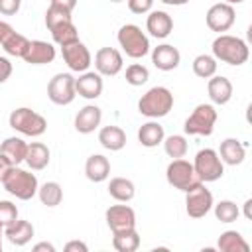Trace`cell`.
Here are the masks:
<instances>
[{"instance_id": "cell-13", "label": "cell", "mask_w": 252, "mask_h": 252, "mask_svg": "<svg viewBox=\"0 0 252 252\" xmlns=\"http://www.w3.org/2000/svg\"><path fill=\"white\" fill-rule=\"evenodd\" d=\"M207 20V26L209 30L217 32V33H222V32H228L236 20V12L232 8V4H226V2H219V4H213L205 16Z\"/></svg>"}, {"instance_id": "cell-20", "label": "cell", "mask_w": 252, "mask_h": 252, "mask_svg": "<svg viewBox=\"0 0 252 252\" xmlns=\"http://www.w3.org/2000/svg\"><path fill=\"white\" fill-rule=\"evenodd\" d=\"M207 93L213 104H226L232 98V83L222 75H213L207 83Z\"/></svg>"}, {"instance_id": "cell-1", "label": "cell", "mask_w": 252, "mask_h": 252, "mask_svg": "<svg viewBox=\"0 0 252 252\" xmlns=\"http://www.w3.org/2000/svg\"><path fill=\"white\" fill-rule=\"evenodd\" d=\"M45 26L51 32V37L57 45H69L79 41V32L71 20V12H65L61 8L49 6L45 10Z\"/></svg>"}, {"instance_id": "cell-32", "label": "cell", "mask_w": 252, "mask_h": 252, "mask_svg": "<svg viewBox=\"0 0 252 252\" xmlns=\"http://www.w3.org/2000/svg\"><path fill=\"white\" fill-rule=\"evenodd\" d=\"M37 197L45 207H57L63 199V189L57 181H47L41 187H37Z\"/></svg>"}, {"instance_id": "cell-2", "label": "cell", "mask_w": 252, "mask_h": 252, "mask_svg": "<svg viewBox=\"0 0 252 252\" xmlns=\"http://www.w3.org/2000/svg\"><path fill=\"white\" fill-rule=\"evenodd\" d=\"M213 57L217 61H222L226 65H242L248 61V43L236 35H228V33H220L219 37H215L213 45Z\"/></svg>"}, {"instance_id": "cell-27", "label": "cell", "mask_w": 252, "mask_h": 252, "mask_svg": "<svg viewBox=\"0 0 252 252\" xmlns=\"http://www.w3.org/2000/svg\"><path fill=\"white\" fill-rule=\"evenodd\" d=\"M163 138H165L163 126L159 122H154V120L142 124L140 130H138V142L146 148H156L158 144L163 142Z\"/></svg>"}, {"instance_id": "cell-39", "label": "cell", "mask_w": 252, "mask_h": 252, "mask_svg": "<svg viewBox=\"0 0 252 252\" xmlns=\"http://www.w3.org/2000/svg\"><path fill=\"white\" fill-rule=\"evenodd\" d=\"M154 0H128V8L132 14H148L152 12Z\"/></svg>"}, {"instance_id": "cell-9", "label": "cell", "mask_w": 252, "mask_h": 252, "mask_svg": "<svg viewBox=\"0 0 252 252\" xmlns=\"http://www.w3.org/2000/svg\"><path fill=\"white\" fill-rule=\"evenodd\" d=\"M193 167H195V173L199 175L201 183L217 181L224 173V163L219 158L217 150H213V148L199 150L197 156H195V159H193Z\"/></svg>"}, {"instance_id": "cell-26", "label": "cell", "mask_w": 252, "mask_h": 252, "mask_svg": "<svg viewBox=\"0 0 252 252\" xmlns=\"http://www.w3.org/2000/svg\"><path fill=\"white\" fill-rule=\"evenodd\" d=\"M98 142L110 152H118L126 146V132L120 126H104L98 132Z\"/></svg>"}, {"instance_id": "cell-45", "label": "cell", "mask_w": 252, "mask_h": 252, "mask_svg": "<svg viewBox=\"0 0 252 252\" xmlns=\"http://www.w3.org/2000/svg\"><path fill=\"white\" fill-rule=\"evenodd\" d=\"M12 30H14V28H12L8 22H2V20H0V43H2V41L8 37V33H10Z\"/></svg>"}, {"instance_id": "cell-40", "label": "cell", "mask_w": 252, "mask_h": 252, "mask_svg": "<svg viewBox=\"0 0 252 252\" xmlns=\"http://www.w3.org/2000/svg\"><path fill=\"white\" fill-rule=\"evenodd\" d=\"M22 8V0H0V14L4 16H14Z\"/></svg>"}, {"instance_id": "cell-31", "label": "cell", "mask_w": 252, "mask_h": 252, "mask_svg": "<svg viewBox=\"0 0 252 252\" xmlns=\"http://www.w3.org/2000/svg\"><path fill=\"white\" fill-rule=\"evenodd\" d=\"M2 45V49L8 53V55H12V57H24V53L28 51V45H30V39L26 37V35H22V33H18V32H10L8 33V37L0 43Z\"/></svg>"}, {"instance_id": "cell-48", "label": "cell", "mask_w": 252, "mask_h": 252, "mask_svg": "<svg viewBox=\"0 0 252 252\" xmlns=\"http://www.w3.org/2000/svg\"><path fill=\"white\" fill-rule=\"evenodd\" d=\"M250 205H252V199H246V203H244V215H246V219L252 217L250 215Z\"/></svg>"}, {"instance_id": "cell-23", "label": "cell", "mask_w": 252, "mask_h": 252, "mask_svg": "<svg viewBox=\"0 0 252 252\" xmlns=\"http://www.w3.org/2000/svg\"><path fill=\"white\" fill-rule=\"evenodd\" d=\"M217 154L222 159V163H226V165H238L246 158V148H244V144L240 140L226 138V140L220 142V148H219Z\"/></svg>"}, {"instance_id": "cell-50", "label": "cell", "mask_w": 252, "mask_h": 252, "mask_svg": "<svg viewBox=\"0 0 252 252\" xmlns=\"http://www.w3.org/2000/svg\"><path fill=\"white\" fill-rule=\"evenodd\" d=\"M2 236H4V226L0 224V250H2Z\"/></svg>"}, {"instance_id": "cell-16", "label": "cell", "mask_w": 252, "mask_h": 252, "mask_svg": "<svg viewBox=\"0 0 252 252\" xmlns=\"http://www.w3.org/2000/svg\"><path fill=\"white\" fill-rule=\"evenodd\" d=\"M75 93L87 100H94L102 93V75L94 71H85L75 79Z\"/></svg>"}, {"instance_id": "cell-18", "label": "cell", "mask_w": 252, "mask_h": 252, "mask_svg": "<svg viewBox=\"0 0 252 252\" xmlns=\"http://www.w3.org/2000/svg\"><path fill=\"white\" fill-rule=\"evenodd\" d=\"M179 61H181L179 49L169 43H161V45L154 47V51H152V63L159 71H173L179 67Z\"/></svg>"}, {"instance_id": "cell-21", "label": "cell", "mask_w": 252, "mask_h": 252, "mask_svg": "<svg viewBox=\"0 0 252 252\" xmlns=\"http://www.w3.org/2000/svg\"><path fill=\"white\" fill-rule=\"evenodd\" d=\"M146 30L150 32V35H154V37H158V39H163V37H167V35L171 33V30H173V20H171V16H169L167 12H163V10H154V12H150V16H148V20H146Z\"/></svg>"}, {"instance_id": "cell-44", "label": "cell", "mask_w": 252, "mask_h": 252, "mask_svg": "<svg viewBox=\"0 0 252 252\" xmlns=\"http://www.w3.org/2000/svg\"><path fill=\"white\" fill-rule=\"evenodd\" d=\"M12 167V163H10V159L0 152V183H2V179H4V175H6V171Z\"/></svg>"}, {"instance_id": "cell-10", "label": "cell", "mask_w": 252, "mask_h": 252, "mask_svg": "<svg viewBox=\"0 0 252 252\" xmlns=\"http://www.w3.org/2000/svg\"><path fill=\"white\" fill-rule=\"evenodd\" d=\"M47 96L53 104L65 106L71 104L77 96L75 93V77L71 73H57L47 83Z\"/></svg>"}, {"instance_id": "cell-46", "label": "cell", "mask_w": 252, "mask_h": 252, "mask_svg": "<svg viewBox=\"0 0 252 252\" xmlns=\"http://www.w3.org/2000/svg\"><path fill=\"white\" fill-rule=\"evenodd\" d=\"M41 250H45V252H55V246L49 244V242H39V244L33 246V252H41Z\"/></svg>"}, {"instance_id": "cell-8", "label": "cell", "mask_w": 252, "mask_h": 252, "mask_svg": "<svg viewBox=\"0 0 252 252\" xmlns=\"http://www.w3.org/2000/svg\"><path fill=\"white\" fill-rule=\"evenodd\" d=\"M217 122V110L213 104H197L195 110L187 116L183 130L189 136H211Z\"/></svg>"}, {"instance_id": "cell-19", "label": "cell", "mask_w": 252, "mask_h": 252, "mask_svg": "<svg viewBox=\"0 0 252 252\" xmlns=\"http://www.w3.org/2000/svg\"><path fill=\"white\" fill-rule=\"evenodd\" d=\"M100 120H102V110L96 104H87L75 116V130L79 134H91L100 126Z\"/></svg>"}, {"instance_id": "cell-35", "label": "cell", "mask_w": 252, "mask_h": 252, "mask_svg": "<svg viewBox=\"0 0 252 252\" xmlns=\"http://www.w3.org/2000/svg\"><path fill=\"white\" fill-rule=\"evenodd\" d=\"M187 148H189V146H187V140H185V136H181V134H171V136L163 138V150H165V154H167L171 159L185 158Z\"/></svg>"}, {"instance_id": "cell-6", "label": "cell", "mask_w": 252, "mask_h": 252, "mask_svg": "<svg viewBox=\"0 0 252 252\" xmlns=\"http://www.w3.org/2000/svg\"><path fill=\"white\" fill-rule=\"evenodd\" d=\"M116 37H118L122 51L132 59H140V57L148 55V51H150V39L142 32V28L136 24H124L118 30Z\"/></svg>"}, {"instance_id": "cell-5", "label": "cell", "mask_w": 252, "mask_h": 252, "mask_svg": "<svg viewBox=\"0 0 252 252\" xmlns=\"http://www.w3.org/2000/svg\"><path fill=\"white\" fill-rule=\"evenodd\" d=\"M8 124L12 130H16L24 136H32V138H37L47 130V120L28 106H20V108L12 110Z\"/></svg>"}, {"instance_id": "cell-42", "label": "cell", "mask_w": 252, "mask_h": 252, "mask_svg": "<svg viewBox=\"0 0 252 252\" xmlns=\"http://www.w3.org/2000/svg\"><path fill=\"white\" fill-rule=\"evenodd\" d=\"M49 6L61 8V10H65V12H73L75 6H77V0H51Z\"/></svg>"}, {"instance_id": "cell-28", "label": "cell", "mask_w": 252, "mask_h": 252, "mask_svg": "<svg viewBox=\"0 0 252 252\" xmlns=\"http://www.w3.org/2000/svg\"><path fill=\"white\" fill-rule=\"evenodd\" d=\"M0 152L10 159L12 165H18V163H22V161L26 159L28 144H26L22 138H18V136H10V138H6V140L2 142Z\"/></svg>"}, {"instance_id": "cell-41", "label": "cell", "mask_w": 252, "mask_h": 252, "mask_svg": "<svg viewBox=\"0 0 252 252\" xmlns=\"http://www.w3.org/2000/svg\"><path fill=\"white\" fill-rule=\"evenodd\" d=\"M10 75H12V63H10L8 57H2L0 55V85L6 83L10 79Z\"/></svg>"}, {"instance_id": "cell-34", "label": "cell", "mask_w": 252, "mask_h": 252, "mask_svg": "<svg viewBox=\"0 0 252 252\" xmlns=\"http://www.w3.org/2000/svg\"><path fill=\"white\" fill-rule=\"evenodd\" d=\"M193 73L201 79H211L217 73V59L213 55L201 53L193 59Z\"/></svg>"}, {"instance_id": "cell-36", "label": "cell", "mask_w": 252, "mask_h": 252, "mask_svg": "<svg viewBox=\"0 0 252 252\" xmlns=\"http://www.w3.org/2000/svg\"><path fill=\"white\" fill-rule=\"evenodd\" d=\"M213 207H215V217H217V220H220V222H234L236 219H238V215H240V211H238V205L234 203V201H228V199H224V201H219L217 205L213 203Z\"/></svg>"}, {"instance_id": "cell-22", "label": "cell", "mask_w": 252, "mask_h": 252, "mask_svg": "<svg viewBox=\"0 0 252 252\" xmlns=\"http://www.w3.org/2000/svg\"><path fill=\"white\" fill-rule=\"evenodd\" d=\"M4 236L14 246H26L33 238V224L22 219H16L8 226H4Z\"/></svg>"}, {"instance_id": "cell-30", "label": "cell", "mask_w": 252, "mask_h": 252, "mask_svg": "<svg viewBox=\"0 0 252 252\" xmlns=\"http://www.w3.org/2000/svg\"><path fill=\"white\" fill-rule=\"evenodd\" d=\"M217 248L222 252H248L250 250L248 242L244 240V236L238 230H224L219 236Z\"/></svg>"}, {"instance_id": "cell-49", "label": "cell", "mask_w": 252, "mask_h": 252, "mask_svg": "<svg viewBox=\"0 0 252 252\" xmlns=\"http://www.w3.org/2000/svg\"><path fill=\"white\" fill-rule=\"evenodd\" d=\"M222 2H226V4H242L244 0H222Z\"/></svg>"}, {"instance_id": "cell-37", "label": "cell", "mask_w": 252, "mask_h": 252, "mask_svg": "<svg viewBox=\"0 0 252 252\" xmlns=\"http://www.w3.org/2000/svg\"><path fill=\"white\" fill-rule=\"evenodd\" d=\"M124 79H126V83L132 85V87H142V85L150 79V71H148V67L142 65V63H132L130 67H126Z\"/></svg>"}, {"instance_id": "cell-4", "label": "cell", "mask_w": 252, "mask_h": 252, "mask_svg": "<svg viewBox=\"0 0 252 252\" xmlns=\"http://www.w3.org/2000/svg\"><path fill=\"white\" fill-rule=\"evenodd\" d=\"M173 108V94L167 87H152L138 100L140 114L148 118H161Z\"/></svg>"}, {"instance_id": "cell-24", "label": "cell", "mask_w": 252, "mask_h": 252, "mask_svg": "<svg viewBox=\"0 0 252 252\" xmlns=\"http://www.w3.org/2000/svg\"><path fill=\"white\" fill-rule=\"evenodd\" d=\"M85 175L89 181L100 183L104 179H108L110 175V161L108 158H104L102 154H93L87 158L85 161Z\"/></svg>"}, {"instance_id": "cell-47", "label": "cell", "mask_w": 252, "mask_h": 252, "mask_svg": "<svg viewBox=\"0 0 252 252\" xmlns=\"http://www.w3.org/2000/svg\"><path fill=\"white\" fill-rule=\"evenodd\" d=\"M163 4H167V6H183V4H187L189 0H161Z\"/></svg>"}, {"instance_id": "cell-15", "label": "cell", "mask_w": 252, "mask_h": 252, "mask_svg": "<svg viewBox=\"0 0 252 252\" xmlns=\"http://www.w3.org/2000/svg\"><path fill=\"white\" fill-rule=\"evenodd\" d=\"M122 65H124L122 53L118 49H114V47H100L94 53V69L102 77L118 75L122 71Z\"/></svg>"}, {"instance_id": "cell-12", "label": "cell", "mask_w": 252, "mask_h": 252, "mask_svg": "<svg viewBox=\"0 0 252 252\" xmlns=\"http://www.w3.org/2000/svg\"><path fill=\"white\" fill-rule=\"evenodd\" d=\"M104 219H106V224L112 230V234L136 228V213L128 205H112V207H108L106 213H104Z\"/></svg>"}, {"instance_id": "cell-17", "label": "cell", "mask_w": 252, "mask_h": 252, "mask_svg": "<svg viewBox=\"0 0 252 252\" xmlns=\"http://www.w3.org/2000/svg\"><path fill=\"white\" fill-rule=\"evenodd\" d=\"M26 63L30 65H45L51 63L55 59V47L49 41H41V39H33L28 45V51L22 57Z\"/></svg>"}, {"instance_id": "cell-25", "label": "cell", "mask_w": 252, "mask_h": 252, "mask_svg": "<svg viewBox=\"0 0 252 252\" xmlns=\"http://www.w3.org/2000/svg\"><path fill=\"white\" fill-rule=\"evenodd\" d=\"M49 158H51V152H49V148H47L45 144H41V142H32V144H28V154H26V159H24V161L28 163L30 169L41 171V169L47 167Z\"/></svg>"}, {"instance_id": "cell-43", "label": "cell", "mask_w": 252, "mask_h": 252, "mask_svg": "<svg viewBox=\"0 0 252 252\" xmlns=\"http://www.w3.org/2000/svg\"><path fill=\"white\" fill-rule=\"evenodd\" d=\"M87 250H89V246L81 240H71L65 244V252H87Z\"/></svg>"}, {"instance_id": "cell-7", "label": "cell", "mask_w": 252, "mask_h": 252, "mask_svg": "<svg viewBox=\"0 0 252 252\" xmlns=\"http://www.w3.org/2000/svg\"><path fill=\"white\" fill-rule=\"evenodd\" d=\"M165 177H167V183L169 185H173L175 189H179L183 193L191 191L193 187H197L201 183L199 175L195 173L193 163L187 161V159H183V158L171 159V163L165 169Z\"/></svg>"}, {"instance_id": "cell-11", "label": "cell", "mask_w": 252, "mask_h": 252, "mask_svg": "<svg viewBox=\"0 0 252 252\" xmlns=\"http://www.w3.org/2000/svg\"><path fill=\"white\" fill-rule=\"evenodd\" d=\"M213 209V193L205 187V183H199L191 191L185 193V211L191 219H203Z\"/></svg>"}, {"instance_id": "cell-51", "label": "cell", "mask_w": 252, "mask_h": 252, "mask_svg": "<svg viewBox=\"0 0 252 252\" xmlns=\"http://www.w3.org/2000/svg\"><path fill=\"white\" fill-rule=\"evenodd\" d=\"M110 2H114V4H116V2H122V0H110Z\"/></svg>"}, {"instance_id": "cell-33", "label": "cell", "mask_w": 252, "mask_h": 252, "mask_svg": "<svg viewBox=\"0 0 252 252\" xmlns=\"http://www.w3.org/2000/svg\"><path fill=\"white\" fill-rule=\"evenodd\" d=\"M112 246L118 252H134L140 248V234L136 232V228L126 230V232H118L112 238Z\"/></svg>"}, {"instance_id": "cell-29", "label": "cell", "mask_w": 252, "mask_h": 252, "mask_svg": "<svg viewBox=\"0 0 252 252\" xmlns=\"http://www.w3.org/2000/svg\"><path fill=\"white\" fill-rule=\"evenodd\" d=\"M108 193H110V197H112L114 201H118V203H128V201L134 199L136 187H134V183H132L130 179H126V177H112L110 183H108Z\"/></svg>"}, {"instance_id": "cell-38", "label": "cell", "mask_w": 252, "mask_h": 252, "mask_svg": "<svg viewBox=\"0 0 252 252\" xmlns=\"http://www.w3.org/2000/svg\"><path fill=\"white\" fill-rule=\"evenodd\" d=\"M18 219V207L12 201H0V224L8 226Z\"/></svg>"}, {"instance_id": "cell-14", "label": "cell", "mask_w": 252, "mask_h": 252, "mask_svg": "<svg viewBox=\"0 0 252 252\" xmlns=\"http://www.w3.org/2000/svg\"><path fill=\"white\" fill-rule=\"evenodd\" d=\"M61 53H63V61L67 63V67L71 71H75V73H85L93 63L91 51L83 41H75V43L63 45Z\"/></svg>"}, {"instance_id": "cell-3", "label": "cell", "mask_w": 252, "mask_h": 252, "mask_svg": "<svg viewBox=\"0 0 252 252\" xmlns=\"http://www.w3.org/2000/svg\"><path fill=\"white\" fill-rule=\"evenodd\" d=\"M2 187L10 195H14L16 199L30 201L32 197L37 195V187L39 185H37V177L33 173H30V171H26V169H22L18 165H12L6 171L4 179H2Z\"/></svg>"}]
</instances>
